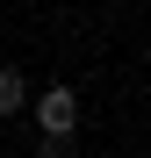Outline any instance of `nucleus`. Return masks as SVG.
I'll use <instances>...</instances> for the list:
<instances>
[{
    "label": "nucleus",
    "mask_w": 151,
    "mask_h": 158,
    "mask_svg": "<svg viewBox=\"0 0 151 158\" xmlns=\"http://www.w3.org/2000/svg\"><path fill=\"white\" fill-rule=\"evenodd\" d=\"M36 158H72V137H43V144H36Z\"/></svg>",
    "instance_id": "7ed1b4c3"
},
{
    "label": "nucleus",
    "mask_w": 151,
    "mask_h": 158,
    "mask_svg": "<svg viewBox=\"0 0 151 158\" xmlns=\"http://www.w3.org/2000/svg\"><path fill=\"white\" fill-rule=\"evenodd\" d=\"M72 122H79V94H72L65 79H58V86H43V101H36V129H43V137H72Z\"/></svg>",
    "instance_id": "f257e3e1"
},
{
    "label": "nucleus",
    "mask_w": 151,
    "mask_h": 158,
    "mask_svg": "<svg viewBox=\"0 0 151 158\" xmlns=\"http://www.w3.org/2000/svg\"><path fill=\"white\" fill-rule=\"evenodd\" d=\"M22 108H29V79L15 65H0V115H22Z\"/></svg>",
    "instance_id": "f03ea898"
}]
</instances>
